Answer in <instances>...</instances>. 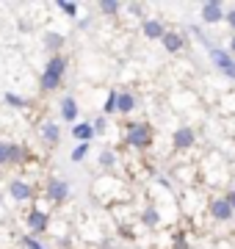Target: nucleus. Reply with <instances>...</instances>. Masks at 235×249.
Segmentation results:
<instances>
[{"label": "nucleus", "mask_w": 235, "mask_h": 249, "mask_svg": "<svg viewBox=\"0 0 235 249\" xmlns=\"http://www.w3.org/2000/svg\"><path fill=\"white\" fill-rule=\"evenodd\" d=\"M67 70H69V58L64 53L58 55H47L45 70H42V78H39V86L42 91H55L64 86V78H67Z\"/></svg>", "instance_id": "1"}, {"label": "nucleus", "mask_w": 235, "mask_h": 249, "mask_svg": "<svg viewBox=\"0 0 235 249\" xmlns=\"http://www.w3.org/2000/svg\"><path fill=\"white\" fill-rule=\"evenodd\" d=\"M155 130L150 122H127L125 124V144L130 150H150Z\"/></svg>", "instance_id": "2"}, {"label": "nucleus", "mask_w": 235, "mask_h": 249, "mask_svg": "<svg viewBox=\"0 0 235 249\" xmlns=\"http://www.w3.org/2000/svg\"><path fill=\"white\" fill-rule=\"evenodd\" d=\"M50 222H53V216L47 213L45 208H39V205H34L25 213V227L34 238H36V235H45V232L50 230Z\"/></svg>", "instance_id": "3"}, {"label": "nucleus", "mask_w": 235, "mask_h": 249, "mask_svg": "<svg viewBox=\"0 0 235 249\" xmlns=\"http://www.w3.org/2000/svg\"><path fill=\"white\" fill-rule=\"evenodd\" d=\"M208 55H210V61H213V67H216V70L221 72L227 80H235V58L230 55V50H227V47L210 45L208 47Z\"/></svg>", "instance_id": "4"}, {"label": "nucleus", "mask_w": 235, "mask_h": 249, "mask_svg": "<svg viewBox=\"0 0 235 249\" xmlns=\"http://www.w3.org/2000/svg\"><path fill=\"white\" fill-rule=\"evenodd\" d=\"M69 194H72V186L67 183L64 178H47V183H45V199L47 202H53V205H61V202H67L69 199Z\"/></svg>", "instance_id": "5"}, {"label": "nucleus", "mask_w": 235, "mask_h": 249, "mask_svg": "<svg viewBox=\"0 0 235 249\" xmlns=\"http://www.w3.org/2000/svg\"><path fill=\"white\" fill-rule=\"evenodd\" d=\"M208 213H210V219H213V222H218V224H227V222H233V219H235V211L227 205L224 194H221V196H210Z\"/></svg>", "instance_id": "6"}, {"label": "nucleus", "mask_w": 235, "mask_h": 249, "mask_svg": "<svg viewBox=\"0 0 235 249\" xmlns=\"http://www.w3.org/2000/svg\"><path fill=\"white\" fill-rule=\"evenodd\" d=\"M172 147L177 152L194 150V147H197V130H194L191 124H180V127L172 133Z\"/></svg>", "instance_id": "7"}, {"label": "nucleus", "mask_w": 235, "mask_h": 249, "mask_svg": "<svg viewBox=\"0 0 235 249\" xmlns=\"http://www.w3.org/2000/svg\"><path fill=\"white\" fill-rule=\"evenodd\" d=\"M199 19H202L205 25H218V22H224V6H221L218 0H205V3L199 6Z\"/></svg>", "instance_id": "8"}, {"label": "nucleus", "mask_w": 235, "mask_h": 249, "mask_svg": "<svg viewBox=\"0 0 235 249\" xmlns=\"http://www.w3.org/2000/svg\"><path fill=\"white\" fill-rule=\"evenodd\" d=\"M9 196L14 202H31V199H36V191H34V186H31L28 180L14 178L9 183Z\"/></svg>", "instance_id": "9"}, {"label": "nucleus", "mask_w": 235, "mask_h": 249, "mask_svg": "<svg viewBox=\"0 0 235 249\" xmlns=\"http://www.w3.org/2000/svg\"><path fill=\"white\" fill-rule=\"evenodd\" d=\"M166 31H169V28L163 25V19H158V17H144L141 19V34H144L150 42H161Z\"/></svg>", "instance_id": "10"}, {"label": "nucleus", "mask_w": 235, "mask_h": 249, "mask_svg": "<svg viewBox=\"0 0 235 249\" xmlns=\"http://www.w3.org/2000/svg\"><path fill=\"white\" fill-rule=\"evenodd\" d=\"M161 47L166 53L177 55L180 50H185V34H180V31H166L163 39H161Z\"/></svg>", "instance_id": "11"}, {"label": "nucleus", "mask_w": 235, "mask_h": 249, "mask_svg": "<svg viewBox=\"0 0 235 249\" xmlns=\"http://www.w3.org/2000/svg\"><path fill=\"white\" fill-rule=\"evenodd\" d=\"M42 42H45V50L50 55H58L64 50V45H67V36L61 31H45L42 34Z\"/></svg>", "instance_id": "12"}, {"label": "nucleus", "mask_w": 235, "mask_h": 249, "mask_svg": "<svg viewBox=\"0 0 235 249\" xmlns=\"http://www.w3.org/2000/svg\"><path fill=\"white\" fill-rule=\"evenodd\" d=\"M39 136H42V142L47 147H58V142H61V127L55 122H42L39 124Z\"/></svg>", "instance_id": "13"}, {"label": "nucleus", "mask_w": 235, "mask_h": 249, "mask_svg": "<svg viewBox=\"0 0 235 249\" xmlns=\"http://www.w3.org/2000/svg\"><path fill=\"white\" fill-rule=\"evenodd\" d=\"M78 114H81L78 100H75L72 94H64V97H61V119H64V122H69V124H75V122H78Z\"/></svg>", "instance_id": "14"}, {"label": "nucleus", "mask_w": 235, "mask_h": 249, "mask_svg": "<svg viewBox=\"0 0 235 249\" xmlns=\"http://www.w3.org/2000/svg\"><path fill=\"white\" fill-rule=\"evenodd\" d=\"M136 106H138V100H136V94H133V91H119V100H117V114L130 116L133 111H136Z\"/></svg>", "instance_id": "15"}, {"label": "nucleus", "mask_w": 235, "mask_h": 249, "mask_svg": "<svg viewBox=\"0 0 235 249\" xmlns=\"http://www.w3.org/2000/svg\"><path fill=\"white\" fill-rule=\"evenodd\" d=\"M69 133H72V139H75L78 144H91V139H94L91 122H75L72 127H69Z\"/></svg>", "instance_id": "16"}, {"label": "nucleus", "mask_w": 235, "mask_h": 249, "mask_svg": "<svg viewBox=\"0 0 235 249\" xmlns=\"http://www.w3.org/2000/svg\"><path fill=\"white\" fill-rule=\"evenodd\" d=\"M141 224L150 227V230H158V227H161V211H158L155 205H147L144 211H141Z\"/></svg>", "instance_id": "17"}, {"label": "nucleus", "mask_w": 235, "mask_h": 249, "mask_svg": "<svg viewBox=\"0 0 235 249\" xmlns=\"http://www.w3.org/2000/svg\"><path fill=\"white\" fill-rule=\"evenodd\" d=\"M28 160V150L17 142H9V166H22Z\"/></svg>", "instance_id": "18"}, {"label": "nucleus", "mask_w": 235, "mask_h": 249, "mask_svg": "<svg viewBox=\"0 0 235 249\" xmlns=\"http://www.w3.org/2000/svg\"><path fill=\"white\" fill-rule=\"evenodd\" d=\"M117 160H119V155H117V150H111V147H105V150H100V155H97L100 169H105V172H111V169H114V166H117Z\"/></svg>", "instance_id": "19"}, {"label": "nucleus", "mask_w": 235, "mask_h": 249, "mask_svg": "<svg viewBox=\"0 0 235 249\" xmlns=\"http://www.w3.org/2000/svg\"><path fill=\"white\" fill-rule=\"evenodd\" d=\"M117 100H119V89H108V94H105V103H102V111H100V114L111 119V116L117 114Z\"/></svg>", "instance_id": "20"}, {"label": "nucleus", "mask_w": 235, "mask_h": 249, "mask_svg": "<svg viewBox=\"0 0 235 249\" xmlns=\"http://www.w3.org/2000/svg\"><path fill=\"white\" fill-rule=\"evenodd\" d=\"M97 9H100V14H105V17H117L119 11H122V3H119V0H100Z\"/></svg>", "instance_id": "21"}, {"label": "nucleus", "mask_w": 235, "mask_h": 249, "mask_svg": "<svg viewBox=\"0 0 235 249\" xmlns=\"http://www.w3.org/2000/svg\"><path fill=\"white\" fill-rule=\"evenodd\" d=\"M55 9L61 11L64 17H69V19H78V3H69V0H58V3H55Z\"/></svg>", "instance_id": "22"}, {"label": "nucleus", "mask_w": 235, "mask_h": 249, "mask_svg": "<svg viewBox=\"0 0 235 249\" xmlns=\"http://www.w3.org/2000/svg\"><path fill=\"white\" fill-rule=\"evenodd\" d=\"M89 150H91V144H75L72 150H69V160H72V163H81V160H86Z\"/></svg>", "instance_id": "23"}, {"label": "nucleus", "mask_w": 235, "mask_h": 249, "mask_svg": "<svg viewBox=\"0 0 235 249\" xmlns=\"http://www.w3.org/2000/svg\"><path fill=\"white\" fill-rule=\"evenodd\" d=\"M3 103H6V106H11V108H17V111L28 108L25 97H19V94H14V91H6V94H3Z\"/></svg>", "instance_id": "24"}, {"label": "nucleus", "mask_w": 235, "mask_h": 249, "mask_svg": "<svg viewBox=\"0 0 235 249\" xmlns=\"http://www.w3.org/2000/svg\"><path fill=\"white\" fill-rule=\"evenodd\" d=\"M91 130H94V136L105 133V130H108V116L97 114V116H94V122H91Z\"/></svg>", "instance_id": "25"}, {"label": "nucleus", "mask_w": 235, "mask_h": 249, "mask_svg": "<svg viewBox=\"0 0 235 249\" xmlns=\"http://www.w3.org/2000/svg\"><path fill=\"white\" fill-rule=\"evenodd\" d=\"M22 247H25V249H47L45 244H42V241H36L34 235H25V238H22Z\"/></svg>", "instance_id": "26"}, {"label": "nucleus", "mask_w": 235, "mask_h": 249, "mask_svg": "<svg viewBox=\"0 0 235 249\" xmlns=\"http://www.w3.org/2000/svg\"><path fill=\"white\" fill-rule=\"evenodd\" d=\"M0 166H9V142H0Z\"/></svg>", "instance_id": "27"}, {"label": "nucleus", "mask_w": 235, "mask_h": 249, "mask_svg": "<svg viewBox=\"0 0 235 249\" xmlns=\"http://www.w3.org/2000/svg\"><path fill=\"white\" fill-rule=\"evenodd\" d=\"M224 22H227V25H230V28H233V31H235V9L224 11Z\"/></svg>", "instance_id": "28"}, {"label": "nucleus", "mask_w": 235, "mask_h": 249, "mask_svg": "<svg viewBox=\"0 0 235 249\" xmlns=\"http://www.w3.org/2000/svg\"><path fill=\"white\" fill-rule=\"evenodd\" d=\"M224 199H227V205H230V208L235 211V188H230V191H227V194H224Z\"/></svg>", "instance_id": "29"}, {"label": "nucleus", "mask_w": 235, "mask_h": 249, "mask_svg": "<svg viewBox=\"0 0 235 249\" xmlns=\"http://www.w3.org/2000/svg\"><path fill=\"white\" fill-rule=\"evenodd\" d=\"M227 50H230V55H233V58H235V34L230 36V45H227Z\"/></svg>", "instance_id": "30"}]
</instances>
